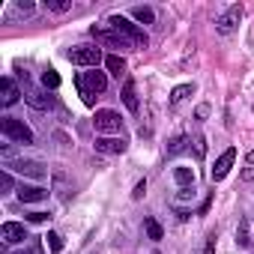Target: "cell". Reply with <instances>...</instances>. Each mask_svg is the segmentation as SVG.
I'll list each match as a JSON object with an SVG mask.
<instances>
[{"instance_id":"cell-1","label":"cell","mask_w":254,"mask_h":254,"mask_svg":"<svg viewBox=\"0 0 254 254\" xmlns=\"http://www.w3.org/2000/svg\"><path fill=\"white\" fill-rule=\"evenodd\" d=\"M108 27H114L117 33H123L126 39H129L132 45H135V51H141V48H147L150 45V39H147V33L135 24V21H129V18H123V15H108V21H105Z\"/></svg>"},{"instance_id":"cell-2","label":"cell","mask_w":254,"mask_h":254,"mask_svg":"<svg viewBox=\"0 0 254 254\" xmlns=\"http://www.w3.org/2000/svg\"><path fill=\"white\" fill-rule=\"evenodd\" d=\"M75 84H78V90H81L84 105H93V96H96V93H105V87H108V75L99 72V69H90V72L78 75Z\"/></svg>"},{"instance_id":"cell-3","label":"cell","mask_w":254,"mask_h":254,"mask_svg":"<svg viewBox=\"0 0 254 254\" xmlns=\"http://www.w3.org/2000/svg\"><path fill=\"white\" fill-rule=\"evenodd\" d=\"M0 132H3V138H9L12 144H24V147L33 144L30 126H24V123L15 120V117H0Z\"/></svg>"},{"instance_id":"cell-4","label":"cell","mask_w":254,"mask_h":254,"mask_svg":"<svg viewBox=\"0 0 254 254\" xmlns=\"http://www.w3.org/2000/svg\"><path fill=\"white\" fill-rule=\"evenodd\" d=\"M93 33V39L99 42V45H105V48H120V51H135V45L126 39L123 33H117L114 27H93L90 30Z\"/></svg>"},{"instance_id":"cell-5","label":"cell","mask_w":254,"mask_h":254,"mask_svg":"<svg viewBox=\"0 0 254 254\" xmlns=\"http://www.w3.org/2000/svg\"><path fill=\"white\" fill-rule=\"evenodd\" d=\"M239 21H242V3H233L215 18V33L218 36H233L239 30Z\"/></svg>"},{"instance_id":"cell-6","label":"cell","mask_w":254,"mask_h":254,"mask_svg":"<svg viewBox=\"0 0 254 254\" xmlns=\"http://www.w3.org/2000/svg\"><path fill=\"white\" fill-rule=\"evenodd\" d=\"M93 126H96L99 135H120V132H123V120H120V114H117V111H108V108L96 111Z\"/></svg>"},{"instance_id":"cell-7","label":"cell","mask_w":254,"mask_h":254,"mask_svg":"<svg viewBox=\"0 0 254 254\" xmlns=\"http://www.w3.org/2000/svg\"><path fill=\"white\" fill-rule=\"evenodd\" d=\"M69 60L75 66H87V69H96L102 63V48L99 45H75L69 51Z\"/></svg>"},{"instance_id":"cell-8","label":"cell","mask_w":254,"mask_h":254,"mask_svg":"<svg viewBox=\"0 0 254 254\" xmlns=\"http://www.w3.org/2000/svg\"><path fill=\"white\" fill-rule=\"evenodd\" d=\"M9 168L18 171L21 177H30V180H45V174H48V168L36 159H15V162H9Z\"/></svg>"},{"instance_id":"cell-9","label":"cell","mask_w":254,"mask_h":254,"mask_svg":"<svg viewBox=\"0 0 254 254\" xmlns=\"http://www.w3.org/2000/svg\"><path fill=\"white\" fill-rule=\"evenodd\" d=\"M233 162H236V147H227L218 159H215V168H212V183H221L227 174H230V168H233Z\"/></svg>"},{"instance_id":"cell-10","label":"cell","mask_w":254,"mask_h":254,"mask_svg":"<svg viewBox=\"0 0 254 254\" xmlns=\"http://www.w3.org/2000/svg\"><path fill=\"white\" fill-rule=\"evenodd\" d=\"M24 99H27V105L36 108V111H51V108H54V96H51L48 90L27 87V90H24Z\"/></svg>"},{"instance_id":"cell-11","label":"cell","mask_w":254,"mask_h":254,"mask_svg":"<svg viewBox=\"0 0 254 254\" xmlns=\"http://www.w3.org/2000/svg\"><path fill=\"white\" fill-rule=\"evenodd\" d=\"M0 239H3L6 245H21V242L30 239V236H27V227H24V224H18V221H6L3 227H0Z\"/></svg>"},{"instance_id":"cell-12","label":"cell","mask_w":254,"mask_h":254,"mask_svg":"<svg viewBox=\"0 0 254 254\" xmlns=\"http://www.w3.org/2000/svg\"><path fill=\"white\" fill-rule=\"evenodd\" d=\"M126 147H129L126 138H96V150L105 153V156H123Z\"/></svg>"},{"instance_id":"cell-13","label":"cell","mask_w":254,"mask_h":254,"mask_svg":"<svg viewBox=\"0 0 254 254\" xmlns=\"http://www.w3.org/2000/svg\"><path fill=\"white\" fill-rule=\"evenodd\" d=\"M51 183H54V194H57L63 203L75 194V191H72V183H69V177H66V171H60V168H57V171L51 174Z\"/></svg>"},{"instance_id":"cell-14","label":"cell","mask_w":254,"mask_h":254,"mask_svg":"<svg viewBox=\"0 0 254 254\" xmlns=\"http://www.w3.org/2000/svg\"><path fill=\"white\" fill-rule=\"evenodd\" d=\"M18 99H21V90H18V84L6 75L3 81H0V102H3V105L9 108V105H15Z\"/></svg>"},{"instance_id":"cell-15","label":"cell","mask_w":254,"mask_h":254,"mask_svg":"<svg viewBox=\"0 0 254 254\" xmlns=\"http://www.w3.org/2000/svg\"><path fill=\"white\" fill-rule=\"evenodd\" d=\"M48 197V189H42V186H18V200L21 203H39V200H45Z\"/></svg>"},{"instance_id":"cell-16","label":"cell","mask_w":254,"mask_h":254,"mask_svg":"<svg viewBox=\"0 0 254 254\" xmlns=\"http://www.w3.org/2000/svg\"><path fill=\"white\" fill-rule=\"evenodd\" d=\"M120 96H123V105H126V108H129L132 114H138V108H141V105H138V90H135V81H132V78L123 84Z\"/></svg>"},{"instance_id":"cell-17","label":"cell","mask_w":254,"mask_h":254,"mask_svg":"<svg viewBox=\"0 0 254 254\" xmlns=\"http://www.w3.org/2000/svg\"><path fill=\"white\" fill-rule=\"evenodd\" d=\"M186 147H189V138H186V135H174V138L168 141V147H165V156L174 159V156H180Z\"/></svg>"},{"instance_id":"cell-18","label":"cell","mask_w":254,"mask_h":254,"mask_svg":"<svg viewBox=\"0 0 254 254\" xmlns=\"http://www.w3.org/2000/svg\"><path fill=\"white\" fill-rule=\"evenodd\" d=\"M105 66H108V72H111L114 78L126 75V60H123L120 54H108V57H105Z\"/></svg>"},{"instance_id":"cell-19","label":"cell","mask_w":254,"mask_h":254,"mask_svg":"<svg viewBox=\"0 0 254 254\" xmlns=\"http://www.w3.org/2000/svg\"><path fill=\"white\" fill-rule=\"evenodd\" d=\"M132 18H135L138 24H156V12H153V6H135V9H132Z\"/></svg>"},{"instance_id":"cell-20","label":"cell","mask_w":254,"mask_h":254,"mask_svg":"<svg viewBox=\"0 0 254 254\" xmlns=\"http://www.w3.org/2000/svg\"><path fill=\"white\" fill-rule=\"evenodd\" d=\"M174 180H177L180 189H191V186H194V171H191V168H177V171H174Z\"/></svg>"},{"instance_id":"cell-21","label":"cell","mask_w":254,"mask_h":254,"mask_svg":"<svg viewBox=\"0 0 254 254\" xmlns=\"http://www.w3.org/2000/svg\"><path fill=\"white\" fill-rule=\"evenodd\" d=\"M36 12V3L33 0H18V3L12 6V18H30Z\"/></svg>"},{"instance_id":"cell-22","label":"cell","mask_w":254,"mask_h":254,"mask_svg":"<svg viewBox=\"0 0 254 254\" xmlns=\"http://www.w3.org/2000/svg\"><path fill=\"white\" fill-rule=\"evenodd\" d=\"M191 93H194V84H180V87H174V90H171V105H180V102H186Z\"/></svg>"},{"instance_id":"cell-23","label":"cell","mask_w":254,"mask_h":254,"mask_svg":"<svg viewBox=\"0 0 254 254\" xmlns=\"http://www.w3.org/2000/svg\"><path fill=\"white\" fill-rule=\"evenodd\" d=\"M144 230H147V236H150V239H162V236H165V233H162V224H159L153 215H147V218H144Z\"/></svg>"},{"instance_id":"cell-24","label":"cell","mask_w":254,"mask_h":254,"mask_svg":"<svg viewBox=\"0 0 254 254\" xmlns=\"http://www.w3.org/2000/svg\"><path fill=\"white\" fill-rule=\"evenodd\" d=\"M42 87H45V90H57V87H60V75H57L51 66L42 72Z\"/></svg>"},{"instance_id":"cell-25","label":"cell","mask_w":254,"mask_h":254,"mask_svg":"<svg viewBox=\"0 0 254 254\" xmlns=\"http://www.w3.org/2000/svg\"><path fill=\"white\" fill-rule=\"evenodd\" d=\"M45 9L48 12H57V15L60 12H69L72 9V0H45Z\"/></svg>"},{"instance_id":"cell-26","label":"cell","mask_w":254,"mask_h":254,"mask_svg":"<svg viewBox=\"0 0 254 254\" xmlns=\"http://www.w3.org/2000/svg\"><path fill=\"white\" fill-rule=\"evenodd\" d=\"M236 245L239 248H248L251 245V239H248V221H239V227H236Z\"/></svg>"},{"instance_id":"cell-27","label":"cell","mask_w":254,"mask_h":254,"mask_svg":"<svg viewBox=\"0 0 254 254\" xmlns=\"http://www.w3.org/2000/svg\"><path fill=\"white\" fill-rule=\"evenodd\" d=\"M45 239H48V248H51L54 254H57V251H63V236H60V233L48 230V236H45Z\"/></svg>"},{"instance_id":"cell-28","label":"cell","mask_w":254,"mask_h":254,"mask_svg":"<svg viewBox=\"0 0 254 254\" xmlns=\"http://www.w3.org/2000/svg\"><path fill=\"white\" fill-rule=\"evenodd\" d=\"M9 191H12V174L0 171V194H9Z\"/></svg>"},{"instance_id":"cell-29","label":"cell","mask_w":254,"mask_h":254,"mask_svg":"<svg viewBox=\"0 0 254 254\" xmlns=\"http://www.w3.org/2000/svg\"><path fill=\"white\" fill-rule=\"evenodd\" d=\"M206 117H209V105H197V108H194V120H197V123H203Z\"/></svg>"},{"instance_id":"cell-30","label":"cell","mask_w":254,"mask_h":254,"mask_svg":"<svg viewBox=\"0 0 254 254\" xmlns=\"http://www.w3.org/2000/svg\"><path fill=\"white\" fill-rule=\"evenodd\" d=\"M194 153H197V159L206 156V138H194Z\"/></svg>"},{"instance_id":"cell-31","label":"cell","mask_w":254,"mask_h":254,"mask_svg":"<svg viewBox=\"0 0 254 254\" xmlns=\"http://www.w3.org/2000/svg\"><path fill=\"white\" fill-rule=\"evenodd\" d=\"M48 218H51L48 212H30V215H27V221H33V224H45Z\"/></svg>"},{"instance_id":"cell-32","label":"cell","mask_w":254,"mask_h":254,"mask_svg":"<svg viewBox=\"0 0 254 254\" xmlns=\"http://www.w3.org/2000/svg\"><path fill=\"white\" fill-rule=\"evenodd\" d=\"M144 194H147V180H141V183L135 186V191H132V197H135V200H141Z\"/></svg>"},{"instance_id":"cell-33","label":"cell","mask_w":254,"mask_h":254,"mask_svg":"<svg viewBox=\"0 0 254 254\" xmlns=\"http://www.w3.org/2000/svg\"><path fill=\"white\" fill-rule=\"evenodd\" d=\"M203 254H215V233L206 236V245H203Z\"/></svg>"},{"instance_id":"cell-34","label":"cell","mask_w":254,"mask_h":254,"mask_svg":"<svg viewBox=\"0 0 254 254\" xmlns=\"http://www.w3.org/2000/svg\"><path fill=\"white\" fill-rule=\"evenodd\" d=\"M189 197H194V186L191 189H180V200H189Z\"/></svg>"},{"instance_id":"cell-35","label":"cell","mask_w":254,"mask_h":254,"mask_svg":"<svg viewBox=\"0 0 254 254\" xmlns=\"http://www.w3.org/2000/svg\"><path fill=\"white\" fill-rule=\"evenodd\" d=\"M242 180H254V168H248V171L242 174Z\"/></svg>"},{"instance_id":"cell-36","label":"cell","mask_w":254,"mask_h":254,"mask_svg":"<svg viewBox=\"0 0 254 254\" xmlns=\"http://www.w3.org/2000/svg\"><path fill=\"white\" fill-rule=\"evenodd\" d=\"M245 159H248V165H254V150H251V153H248Z\"/></svg>"},{"instance_id":"cell-37","label":"cell","mask_w":254,"mask_h":254,"mask_svg":"<svg viewBox=\"0 0 254 254\" xmlns=\"http://www.w3.org/2000/svg\"><path fill=\"white\" fill-rule=\"evenodd\" d=\"M93 254H102V251H93Z\"/></svg>"}]
</instances>
